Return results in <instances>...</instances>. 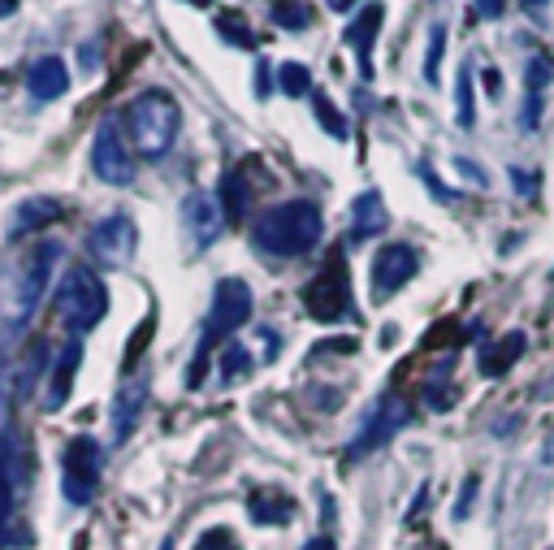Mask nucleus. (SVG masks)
<instances>
[{
	"instance_id": "f257e3e1",
	"label": "nucleus",
	"mask_w": 554,
	"mask_h": 550,
	"mask_svg": "<svg viewBox=\"0 0 554 550\" xmlns=\"http://www.w3.org/2000/svg\"><path fill=\"white\" fill-rule=\"evenodd\" d=\"M321 230H325V217L312 200H286L260 213V221L252 226V243L260 252L290 260V256H308L321 243Z\"/></svg>"
},
{
	"instance_id": "f03ea898",
	"label": "nucleus",
	"mask_w": 554,
	"mask_h": 550,
	"mask_svg": "<svg viewBox=\"0 0 554 550\" xmlns=\"http://www.w3.org/2000/svg\"><path fill=\"white\" fill-rule=\"evenodd\" d=\"M130 143H135L139 156H148V161H161V156L178 143V130H182V104L174 91L165 87H148L139 91L135 100H130Z\"/></svg>"
},
{
	"instance_id": "7ed1b4c3",
	"label": "nucleus",
	"mask_w": 554,
	"mask_h": 550,
	"mask_svg": "<svg viewBox=\"0 0 554 550\" xmlns=\"http://www.w3.org/2000/svg\"><path fill=\"white\" fill-rule=\"evenodd\" d=\"M57 265H61V243H35L31 252L22 256V265L13 269V278L5 282V295H0V317H5V325L22 330V325L35 317L39 299H44L52 286Z\"/></svg>"
},
{
	"instance_id": "20e7f679",
	"label": "nucleus",
	"mask_w": 554,
	"mask_h": 550,
	"mask_svg": "<svg viewBox=\"0 0 554 550\" xmlns=\"http://www.w3.org/2000/svg\"><path fill=\"white\" fill-rule=\"evenodd\" d=\"M247 321H252V291H247V282L243 278L217 282L213 308H208V321H204V334H200V351H195V360L187 369V386L204 382V369H208V356H213L217 338H230L234 330H243Z\"/></svg>"
},
{
	"instance_id": "39448f33",
	"label": "nucleus",
	"mask_w": 554,
	"mask_h": 550,
	"mask_svg": "<svg viewBox=\"0 0 554 550\" xmlns=\"http://www.w3.org/2000/svg\"><path fill=\"white\" fill-rule=\"evenodd\" d=\"M104 312H109V291H104V282L91 273L87 265H74L65 269V278L57 286V317L70 334H87L96 330L104 321Z\"/></svg>"
},
{
	"instance_id": "423d86ee",
	"label": "nucleus",
	"mask_w": 554,
	"mask_h": 550,
	"mask_svg": "<svg viewBox=\"0 0 554 550\" xmlns=\"http://www.w3.org/2000/svg\"><path fill=\"white\" fill-rule=\"evenodd\" d=\"M96 486H100V442L78 434L61 451V494L74 507H87L96 499Z\"/></svg>"
},
{
	"instance_id": "0eeeda50",
	"label": "nucleus",
	"mask_w": 554,
	"mask_h": 550,
	"mask_svg": "<svg viewBox=\"0 0 554 550\" xmlns=\"http://www.w3.org/2000/svg\"><path fill=\"white\" fill-rule=\"evenodd\" d=\"M412 421V408L399 399V395H381L373 408H368V416H364V425L355 429V438L347 442V460L355 464V460H364V455H373V451H381L386 442L399 434V429Z\"/></svg>"
},
{
	"instance_id": "6e6552de",
	"label": "nucleus",
	"mask_w": 554,
	"mask_h": 550,
	"mask_svg": "<svg viewBox=\"0 0 554 550\" xmlns=\"http://www.w3.org/2000/svg\"><path fill=\"white\" fill-rule=\"evenodd\" d=\"M91 169H96V178L109 182V187H130V182H135V156H130V143L122 139V130H117V117H104L96 126Z\"/></svg>"
},
{
	"instance_id": "1a4fd4ad",
	"label": "nucleus",
	"mask_w": 554,
	"mask_h": 550,
	"mask_svg": "<svg viewBox=\"0 0 554 550\" xmlns=\"http://www.w3.org/2000/svg\"><path fill=\"white\" fill-rule=\"evenodd\" d=\"M135 247H139V230L135 221H130L126 213H113L91 226L87 234V256L96 260L100 269H122L135 260Z\"/></svg>"
},
{
	"instance_id": "9d476101",
	"label": "nucleus",
	"mask_w": 554,
	"mask_h": 550,
	"mask_svg": "<svg viewBox=\"0 0 554 550\" xmlns=\"http://www.w3.org/2000/svg\"><path fill=\"white\" fill-rule=\"evenodd\" d=\"M303 308H308L316 321H342L351 312V282H347V269H342V256H334L303 286Z\"/></svg>"
},
{
	"instance_id": "9b49d317",
	"label": "nucleus",
	"mask_w": 554,
	"mask_h": 550,
	"mask_svg": "<svg viewBox=\"0 0 554 550\" xmlns=\"http://www.w3.org/2000/svg\"><path fill=\"white\" fill-rule=\"evenodd\" d=\"M148 399H152V382H148V373H126L122 377V386H117V395H113V416H109V434L113 442L122 447V442L135 438V429L143 421V412H148Z\"/></svg>"
},
{
	"instance_id": "f8f14e48",
	"label": "nucleus",
	"mask_w": 554,
	"mask_h": 550,
	"mask_svg": "<svg viewBox=\"0 0 554 550\" xmlns=\"http://www.w3.org/2000/svg\"><path fill=\"white\" fill-rule=\"evenodd\" d=\"M416 269H420L416 247H407V243H386V247H381V252L373 256V299H390L394 291H403V286L416 278Z\"/></svg>"
},
{
	"instance_id": "ddd939ff",
	"label": "nucleus",
	"mask_w": 554,
	"mask_h": 550,
	"mask_svg": "<svg viewBox=\"0 0 554 550\" xmlns=\"http://www.w3.org/2000/svg\"><path fill=\"white\" fill-rule=\"evenodd\" d=\"M78 364H83V334H70L65 343L57 347V356L48 364V382H44V403L52 412L70 403V390H74V377H78Z\"/></svg>"
},
{
	"instance_id": "4468645a",
	"label": "nucleus",
	"mask_w": 554,
	"mask_h": 550,
	"mask_svg": "<svg viewBox=\"0 0 554 550\" xmlns=\"http://www.w3.org/2000/svg\"><path fill=\"white\" fill-rule=\"evenodd\" d=\"M182 217H187V230H191V243L195 252H208L221 234H226V208L213 195H187V204H182Z\"/></svg>"
},
{
	"instance_id": "2eb2a0df",
	"label": "nucleus",
	"mask_w": 554,
	"mask_h": 550,
	"mask_svg": "<svg viewBox=\"0 0 554 550\" xmlns=\"http://www.w3.org/2000/svg\"><path fill=\"white\" fill-rule=\"evenodd\" d=\"M26 91H31L35 104H52L70 91V70H65L61 57H39L31 70H26Z\"/></svg>"
},
{
	"instance_id": "dca6fc26",
	"label": "nucleus",
	"mask_w": 554,
	"mask_h": 550,
	"mask_svg": "<svg viewBox=\"0 0 554 550\" xmlns=\"http://www.w3.org/2000/svg\"><path fill=\"white\" fill-rule=\"evenodd\" d=\"M381 18H386V9H381L377 0H368L360 18L347 26V44L355 48V57H360V74H364V78H373V44H377Z\"/></svg>"
},
{
	"instance_id": "f3484780",
	"label": "nucleus",
	"mask_w": 554,
	"mask_h": 550,
	"mask_svg": "<svg viewBox=\"0 0 554 550\" xmlns=\"http://www.w3.org/2000/svg\"><path fill=\"white\" fill-rule=\"evenodd\" d=\"M48 364H52L48 360V347L44 343H31V347L22 351V360H18V373H13V390H9V395L18 399V403H26V399L35 395L39 382H48Z\"/></svg>"
},
{
	"instance_id": "a211bd4d",
	"label": "nucleus",
	"mask_w": 554,
	"mask_h": 550,
	"mask_svg": "<svg viewBox=\"0 0 554 550\" xmlns=\"http://www.w3.org/2000/svg\"><path fill=\"white\" fill-rule=\"evenodd\" d=\"M57 217H61V204L52 200V195H31V200H22L18 208H13L9 234H35V230L52 226Z\"/></svg>"
},
{
	"instance_id": "6ab92c4d",
	"label": "nucleus",
	"mask_w": 554,
	"mask_h": 550,
	"mask_svg": "<svg viewBox=\"0 0 554 550\" xmlns=\"http://www.w3.org/2000/svg\"><path fill=\"white\" fill-rule=\"evenodd\" d=\"M386 226H390V213H386L381 191H364L351 208V239H377Z\"/></svg>"
},
{
	"instance_id": "aec40b11",
	"label": "nucleus",
	"mask_w": 554,
	"mask_h": 550,
	"mask_svg": "<svg viewBox=\"0 0 554 550\" xmlns=\"http://www.w3.org/2000/svg\"><path fill=\"white\" fill-rule=\"evenodd\" d=\"M524 338L520 330H511L503 343H490V347H481V356H477V369H481V377H498V373H507L511 364H516L520 356H524Z\"/></svg>"
},
{
	"instance_id": "412c9836",
	"label": "nucleus",
	"mask_w": 554,
	"mask_h": 550,
	"mask_svg": "<svg viewBox=\"0 0 554 550\" xmlns=\"http://www.w3.org/2000/svg\"><path fill=\"white\" fill-rule=\"evenodd\" d=\"M13 447H18V434L0 438V533H5V525L13 520V490H18V473H13ZM5 542V538H0Z\"/></svg>"
},
{
	"instance_id": "4be33fe9",
	"label": "nucleus",
	"mask_w": 554,
	"mask_h": 550,
	"mask_svg": "<svg viewBox=\"0 0 554 550\" xmlns=\"http://www.w3.org/2000/svg\"><path fill=\"white\" fill-rule=\"evenodd\" d=\"M252 516H256V525H286L290 516H295V499H290L286 490H260L252 494Z\"/></svg>"
},
{
	"instance_id": "5701e85b",
	"label": "nucleus",
	"mask_w": 554,
	"mask_h": 550,
	"mask_svg": "<svg viewBox=\"0 0 554 550\" xmlns=\"http://www.w3.org/2000/svg\"><path fill=\"white\" fill-rule=\"evenodd\" d=\"M217 200H221V208H226V217H230V221L247 217V208H252V187H247V178L239 174V169H226V174H221V191H217Z\"/></svg>"
},
{
	"instance_id": "b1692460",
	"label": "nucleus",
	"mask_w": 554,
	"mask_h": 550,
	"mask_svg": "<svg viewBox=\"0 0 554 550\" xmlns=\"http://www.w3.org/2000/svg\"><path fill=\"white\" fill-rule=\"evenodd\" d=\"M277 87H282L286 96H312V70L303 61L277 65Z\"/></svg>"
},
{
	"instance_id": "393cba45",
	"label": "nucleus",
	"mask_w": 554,
	"mask_h": 550,
	"mask_svg": "<svg viewBox=\"0 0 554 550\" xmlns=\"http://www.w3.org/2000/svg\"><path fill=\"white\" fill-rule=\"evenodd\" d=\"M273 22L282 26V31H303V26L312 22V9L303 5V0H273Z\"/></svg>"
},
{
	"instance_id": "a878e982",
	"label": "nucleus",
	"mask_w": 554,
	"mask_h": 550,
	"mask_svg": "<svg viewBox=\"0 0 554 550\" xmlns=\"http://www.w3.org/2000/svg\"><path fill=\"white\" fill-rule=\"evenodd\" d=\"M217 369H221V382H234V377H243L247 369H252V351H247L243 343H226Z\"/></svg>"
},
{
	"instance_id": "bb28decb",
	"label": "nucleus",
	"mask_w": 554,
	"mask_h": 550,
	"mask_svg": "<svg viewBox=\"0 0 554 550\" xmlns=\"http://www.w3.org/2000/svg\"><path fill=\"white\" fill-rule=\"evenodd\" d=\"M455 122L472 130V122H477V109H472V70L464 65L459 70V83H455Z\"/></svg>"
},
{
	"instance_id": "cd10ccee",
	"label": "nucleus",
	"mask_w": 554,
	"mask_h": 550,
	"mask_svg": "<svg viewBox=\"0 0 554 550\" xmlns=\"http://www.w3.org/2000/svg\"><path fill=\"white\" fill-rule=\"evenodd\" d=\"M316 122H321V126H325L334 139H347V135H351L347 117H342V113H338V109H334V104H329L325 96H316Z\"/></svg>"
},
{
	"instance_id": "c85d7f7f",
	"label": "nucleus",
	"mask_w": 554,
	"mask_h": 550,
	"mask_svg": "<svg viewBox=\"0 0 554 550\" xmlns=\"http://www.w3.org/2000/svg\"><path fill=\"white\" fill-rule=\"evenodd\" d=\"M217 31H221V39H230V44H239V48H256V39H252V31L243 26L239 13H221V18H217Z\"/></svg>"
},
{
	"instance_id": "c756f323",
	"label": "nucleus",
	"mask_w": 554,
	"mask_h": 550,
	"mask_svg": "<svg viewBox=\"0 0 554 550\" xmlns=\"http://www.w3.org/2000/svg\"><path fill=\"white\" fill-rule=\"evenodd\" d=\"M442 52H446V26H433V31H429V52H425V78H429V83H438Z\"/></svg>"
},
{
	"instance_id": "7c9ffc66",
	"label": "nucleus",
	"mask_w": 554,
	"mask_h": 550,
	"mask_svg": "<svg viewBox=\"0 0 554 550\" xmlns=\"http://www.w3.org/2000/svg\"><path fill=\"white\" fill-rule=\"evenodd\" d=\"M472 503H477V477L464 481V490H459V499H455V507H451V520H468Z\"/></svg>"
},
{
	"instance_id": "2f4dec72",
	"label": "nucleus",
	"mask_w": 554,
	"mask_h": 550,
	"mask_svg": "<svg viewBox=\"0 0 554 550\" xmlns=\"http://www.w3.org/2000/svg\"><path fill=\"white\" fill-rule=\"evenodd\" d=\"M554 78V70H550V57H533L529 61V91H542L546 83Z\"/></svg>"
},
{
	"instance_id": "473e14b6",
	"label": "nucleus",
	"mask_w": 554,
	"mask_h": 550,
	"mask_svg": "<svg viewBox=\"0 0 554 550\" xmlns=\"http://www.w3.org/2000/svg\"><path fill=\"white\" fill-rule=\"evenodd\" d=\"M195 550H239L234 546V538H230V529H208L204 538H200V546Z\"/></svg>"
},
{
	"instance_id": "72a5a7b5",
	"label": "nucleus",
	"mask_w": 554,
	"mask_h": 550,
	"mask_svg": "<svg viewBox=\"0 0 554 550\" xmlns=\"http://www.w3.org/2000/svg\"><path fill=\"white\" fill-rule=\"evenodd\" d=\"M152 330H156V317H148V321H143L139 330H135V338H130V351H126V364H135V360L143 356V343H148Z\"/></svg>"
},
{
	"instance_id": "f704fd0d",
	"label": "nucleus",
	"mask_w": 554,
	"mask_h": 550,
	"mask_svg": "<svg viewBox=\"0 0 554 550\" xmlns=\"http://www.w3.org/2000/svg\"><path fill=\"white\" fill-rule=\"evenodd\" d=\"M537 122H542V91H529V100H524V113H520V126L533 130Z\"/></svg>"
},
{
	"instance_id": "c9c22d12",
	"label": "nucleus",
	"mask_w": 554,
	"mask_h": 550,
	"mask_svg": "<svg viewBox=\"0 0 554 550\" xmlns=\"http://www.w3.org/2000/svg\"><path fill=\"white\" fill-rule=\"evenodd\" d=\"M425 403H429L433 412H446V408L455 403V390H451V386H446V390H433V386H429V390H425Z\"/></svg>"
},
{
	"instance_id": "e433bc0d",
	"label": "nucleus",
	"mask_w": 554,
	"mask_h": 550,
	"mask_svg": "<svg viewBox=\"0 0 554 550\" xmlns=\"http://www.w3.org/2000/svg\"><path fill=\"white\" fill-rule=\"evenodd\" d=\"M503 5L507 0H477V13L481 18H503Z\"/></svg>"
},
{
	"instance_id": "4c0bfd02",
	"label": "nucleus",
	"mask_w": 554,
	"mask_h": 550,
	"mask_svg": "<svg viewBox=\"0 0 554 550\" xmlns=\"http://www.w3.org/2000/svg\"><path fill=\"white\" fill-rule=\"evenodd\" d=\"M485 91H490V96H503V78H498V70H485Z\"/></svg>"
},
{
	"instance_id": "58836bf2",
	"label": "nucleus",
	"mask_w": 554,
	"mask_h": 550,
	"mask_svg": "<svg viewBox=\"0 0 554 550\" xmlns=\"http://www.w3.org/2000/svg\"><path fill=\"white\" fill-rule=\"evenodd\" d=\"M511 182H516L520 191H529V187H533V182H529V169H511Z\"/></svg>"
},
{
	"instance_id": "ea45409f",
	"label": "nucleus",
	"mask_w": 554,
	"mask_h": 550,
	"mask_svg": "<svg viewBox=\"0 0 554 550\" xmlns=\"http://www.w3.org/2000/svg\"><path fill=\"white\" fill-rule=\"evenodd\" d=\"M303 550H334V542H329V538H312V542H303Z\"/></svg>"
},
{
	"instance_id": "a19ab883",
	"label": "nucleus",
	"mask_w": 554,
	"mask_h": 550,
	"mask_svg": "<svg viewBox=\"0 0 554 550\" xmlns=\"http://www.w3.org/2000/svg\"><path fill=\"white\" fill-rule=\"evenodd\" d=\"M355 5H360V0H329V9H334V13H347V9H355Z\"/></svg>"
},
{
	"instance_id": "79ce46f5",
	"label": "nucleus",
	"mask_w": 554,
	"mask_h": 550,
	"mask_svg": "<svg viewBox=\"0 0 554 550\" xmlns=\"http://www.w3.org/2000/svg\"><path fill=\"white\" fill-rule=\"evenodd\" d=\"M9 13H18V0H0V18H9Z\"/></svg>"
},
{
	"instance_id": "37998d69",
	"label": "nucleus",
	"mask_w": 554,
	"mask_h": 550,
	"mask_svg": "<svg viewBox=\"0 0 554 550\" xmlns=\"http://www.w3.org/2000/svg\"><path fill=\"white\" fill-rule=\"evenodd\" d=\"M187 5H195V9H208V5H213V0H187Z\"/></svg>"
},
{
	"instance_id": "c03bdc74",
	"label": "nucleus",
	"mask_w": 554,
	"mask_h": 550,
	"mask_svg": "<svg viewBox=\"0 0 554 550\" xmlns=\"http://www.w3.org/2000/svg\"><path fill=\"white\" fill-rule=\"evenodd\" d=\"M161 550H174V538H165V542H161Z\"/></svg>"
}]
</instances>
